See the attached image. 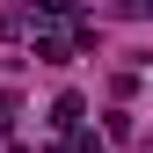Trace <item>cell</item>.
<instances>
[{"mask_svg":"<svg viewBox=\"0 0 153 153\" xmlns=\"http://www.w3.org/2000/svg\"><path fill=\"white\" fill-rule=\"evenodd\" d=\"M51 124H59V131L80 124V95H59V102H51Z\"/></svg>","mask_w":153,"mask_h":153,"instance_id":"1","label":"cell"},{"mask_svg":"<svg viewBox=\"0 0 153 153\" xmlns=\"http://www.w3.org/2000/svg\"><path fill=\"white\" fill-rule=\"evenodd\" d=\"M36 59H44V66H66V36L44 29V36H36Z\"/></svg>","mask_w":153,"mask_h":153,"instance_id":"2","label":"cell"},{"mask_svg":"<svg viewBox=\"0 0 153 153\" xmlns=\"http://www.w3.org/2000/svg\"><path fill=\"white\" fill-rule=\"evenodd\" d=\"M36 15H73V0H36Z\"/></svg>","mask_w":153,"mask_h":153,"instance_id":"3","label":"cell"},{"mask_svg":"<svg viewBox=\"0 0 153 153\" xmlns=\"http://www.w3.org/2000/svg\"><path fill=\"white\" fill-rule=\"evenodd\" d=\"M124 7H131V15H153V0H124Z\"/></svg>","mask_w":153,"mask_h":153,"instance_id":"4","label":"cell"}]
</instances>
